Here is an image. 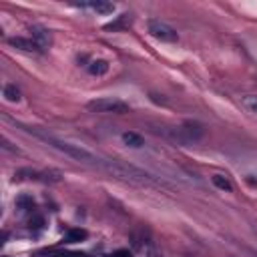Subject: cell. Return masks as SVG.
Returning <instances> with one entry per match:
<instances>
[{
    "mask_svg": "<svg viewBox=\"0 0 257 257\" xmlns=\"http://www.w3.org/2000/svg\"><path fill=\"white\" fill-rule=\"evenodd\" d=\"M86 108H88L90 112H104V114H110V112H112V114H124V112L131 110L126 102H122V100H118V98H108V96L90 100V102L86 104Z\"/></svg>",
    "mask_w": 257,
    "mask_h": 257,
    "instance_id": "obj_3",
    "label": "cell"
},
{
    "mask_svg": "<svg viewBox=\"0 0 257 257\" xmlns=\"http://www.w3.org/2000/svg\"><path fill=\"white\" fill-rule=\"evenodd\" d=\"M114 257H133V255H131L128 249H116L114 251Z\"/></svg>",
    "mask_w": 257,
    "mask_h": 257,
    "instance_id": "obj_16",
    "label": "cell"
},
{
    "mask_svg": "<svg viewBox=\"0 0 257 257\" xmlns=\"http://www.w3.org/2000/svg\"><path fill=\"white\" fill-rule=\"evenodd\" d=\"M70 257H88V255H86V253H72Z\"/></svg>",
    "mask_w": 257,
    "mask_h": 257,
    "instance_id": "obj_17",
    "label": "cell"
},
{
    "mask_svg": "<svg viewBox=\"0 0 257 257\" xmlns=\"http://www.w3.org/2000/svg\"><path fill=\"white\" fill-rule=\"evenodd\" d=\"M149 32L161 42H175L179 38L177 30L173 26H169L167 22H163V20H149Z\"/></svg>",
    "mask_w": 257,
    "mask_h": 257,
    "instance_id": "obj_4",
    "label": "cell"
},
{
    "mask_svg": "<svg viewBox=\"0 0 257 257\" xmlns=\"http://www.w3.org/2000/svg\"><path fill=\"white\" fill-rule=\"evenodd\" d=\"M211 181H213V185H215L217 189H221V191H233L231 181H229L227 177H223V175H213Z\"/></svg>",
    "mask_w": 257,
    "mask_h": 257,
    "instance_id": "obj_11",
    "label": "cell"
},
{
    "mask_svg": "<svg viewBox=\"0 0 257 257\" xmlns=\"http://www.w3.org/2000/svg\"><path fill=\"white\" fill-rule=\"evenodd\" d=\"M16 203H18V207H20V209H26V211H28V209H34V201H32V197L20 195Z\"/></svg>",
    "mask_w": 257,
    "mask_h": 257,
    "instance_id": "obj_15",
    "label": "cell"
},
{
    "mask_svg": "<svg viewBox=\"0 0 257 257\" xmlns=\"http://www.w3.org/2000/svg\"><path fill=\"white\" fill-rule=\"evenodd\" d=\"M4 96H6V100L16 102V100H20V90L16 88V84H6L4 86Z\"/></svg>",
    "mask_w": 257,
    "mask_h": 257,
    "instance_id": "obj_12",
    "label": "cell"
},
{
    "mask_svg": "<svg viewBox=\"0 0 257 257\" xmlns=\"http://www.w3.org/2000/svg\"><path fill=\"white\" fill-rule=\"evenodd\" d=\"M122 143L128 145V147L139 149V147H143V137L137 135V133H133V131H126V133H122Z\"/></svg>",
    "mask_w": 257,
    "mask_h": 257,
    "instance_id": "obj_10",
    "label": "cell"
},
{
    "mask_svg": "<svg viewBox=\"0 0 257 257\" xmlns=\"http://www.w3.org/2000/svg\"><path fill=\"white\" fill-rule=\"evenodd\" d=\"M30 32H32L34 44H36L40 50H46V48L52 44V36H50V30H48V28H44V26H32Z\"/></svg>",
    "mask_w": 257,
    "mask_h": 257,
    "instance_id": "obj_5",
    "label": "cell"
},
{
    "mask_svg": "<svg viewBox=\"0 0 257 257\" xmlns=\"http://www.w3.org/2000/svg\"><path fill=\"white\" fill-rule=\"evenodd\" d=\"M100 165H102L110 175L120 177V179H124V181L139 183V185H155V179H153L149 173H145V171H141V169H137V167H133V165L118 163V161H102Z\"/></svg>",
    "mask_w": 257,
    "mask_h": 257,
    "instance_id": "obj_2",
    "label": "cell"
},
{
    "mask_svg": "<svg viewBox=\"0 0 257 257\" xmlns=\"http://www.w3.org/2000/svg\"><path fill=\"white\" fill-rule=\"evenodd\" d=\"M78 6L92 8L94 12H100V14H108V12L114 10V4H110V2H102V0H96V2H80Z\"/></svg>",
    "mask_w": 257,
    "mask_h": 257,
    "instance_id": "obj_8",
    "label": "cell"
},
{
    "mask_svg": "<svg viewBox=\"0 0 257 257\" xmlns=\"http://www.w3.org/2000/svg\"><path fill=\"white\" fill-rule=\"evenodd\" d=\"M8 42H10L14 48H20V50H24V52H42V50L34 44V40H26V38L14 36V38H10Z\"/></svg>",
    "mask_w": 257,
    "mask_h": 257,
    "instance_id": "obj_7",
    "label": "cell"
},
{
    "mask_svg": "<svg viewBox=\"0 0 257 257\" xmlns=\"http://www.w3.org/2000/svg\"><path fill=\"white\" fill-rule=\"evenodd\" d=\"M241 104L249 110V112H253V114H257V96H253V94H247V96H243L241 98Z\"/></svg>",
    "mask_w": 257,
    "mask_h": 257,
    "instance_id": "obj_13",
    "label": "cell"
},
{
    "mask_svg": "<svg viewBox=\"0 0 257 257\" xmlns=\"http://www.w3.org/2000/svg\"><path fill=\"white\" fill-rule=\"evenodd\" d=\"M179 133L183 135V141H195V139H199L201 135H203V126L199 124V122H185L181 128H179Z\"/></svg>",
    "mask_w": 257,
    "mask_h": 257,
    "instance_id": "obj_6",
    "label": "cell"
},
{
    "mask_svg": "<svg viewBox=\"0 0 257 257\" xmlns=\"http://www.w3.org/2000/svg\"><path fill=\"white\" fill-rule=\"evenodd\" d=\"M86 68H88V72H90V74L100 76V74H104V72L108 70V62H106V60H102V58H96V60H90V62L86 64Z\"/></svg>",
    "mask_w": 257,
    "mask_h": 257,
    "instance_id": "obj_9",
    "label": "cell"
},
{
    "mask_svg": "<svg viewBox=\"0 0 257 257\" xmlns=\"http://www.w3.org/2000/svg\"><path fill=\"white\" fill-rule=\"evenodd\" d=\"M26 131H28V133H32L34 137L42 139V141H44V143H48L50 147L58 149L60 153H64V155H68V157L76 159L78 163H90V165H100V163H102L98 157H94L90 151L82 149L80 145H72V143L62 141V139H56L54 135H50V133H46V131H42V128H34V126H30V128H26Z\"/></svg>",
    "mask_w": 257,
    "mask_h": 257,
    "instance_id": "obj_1",
    "label": "cell"
},
{
    "mask_svg": "<svg viewBox=\"0 0 257 257\" xmlns=\"http://www.w3.org/2000/svg\"><path fill=\"white\" fill-rule=\"evenodd\" d=\"M84 237H86V231H84V229H70V231H68V235H66V239H68L70 243L82 241Z\"/></svg>",
    "mask_w": 257,
    "mask_h": 257,
    "instance_id": "obj_14",
    "label": "cell"
}]
</instances>
